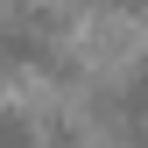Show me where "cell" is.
<instances>
[{"label": "cell", "instance_id": "6da1fadb", "mask_svg": "<svg viewBox=\"0 0 148 148\" xmlns=\"http://www.w3.org/2000/svg\"><path fill=\"white\" fill-rule=\"evenodd\" d=\"M57 57H64L57 14H35V7L0 14V64H7V71H49Z\"/></svg>", "mask_w": 148, "mask_h": 148}]
</instances>
